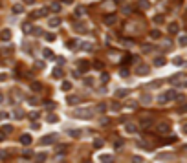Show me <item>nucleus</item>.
I'll use <instances>...</instances> for the list:
<instances>
[{
  "instance_id": "20",
  "label": "nucleus",
  "mask_w": 187,
  "mask_h": 163,
  "mask_svg": "<svg viewBox=\"0 0 187 163\" xmlns=\"http://www.w3.org/2000/svg\"><path fill=\"white\" fill-rule=\"evenodd\" d=\"M22 117H24V112L20 108H15V119H22Z\"/></svg>"
},
{
  "instance_id": "26",
  "label": "nucleus",
  "mask_w": 187,
  "mask_h": 163,
  "mask_svg": "<svg viewBox=\"0 0 187 163\" xmlns=\"http://www.w3.org/2000/svg\"><path fill=\"white\" fill-rule=\"evenodd\" d=\"M125 128H127V132H128V134H134V132H136V126H134V125H130V123H128Z\"/></svg>"
},
{
  "instance_id": "42",
  "label": "nucleus",
  "mask_w": 187,
  "mask_h": 163,
  "mask_svg": "<svg viewBox=\"0 0 187 163\" xmlns=\"http://www.w3.org/2000/svg\"><path fill=\"white\" fill-rule=\"evenodd\" d=\"M44 39H46V40H48V42H51V40H55V37H53V35H51V33H48V35H46V37H44Z\"/></svg>"
},
{
  "instance_id": "13",
  "label": "nucleus",
  "mask_w": 187,
  "mask_h": 163,
  "mask_svg": "<svg viewBox=\"0 0 187 163\" xmlns=\"http://www.w3.org/2000/svg\"><path fill=\"white\" fill-rule=\"evenodd\" d=\"M31 90H33V92L42 90V84H40V83H37V81H35V83H31Z\"/></svg>"
},
{
  "instance_id": "17",
  "label": "nucleus",
  "mask_w": 187,
  "mask_h": 163,
  "mask_svg": "<svg viewBox=\"0 0 187 163\" xmlns=\"http://www.w3.org/2000/svg\"><path fill=\"white\" fill-rule=\"evenodd\" d=\"M50 9H51V11H55V13H59V11H61V4H59V2H55V4L50 6Z\"/></svg>"
},
{
  "instance_id": "7",
  "label": "nucleus",
  "mask_w": 187,
  "mask_h": 163,
  "mask_svg": "<svg viewBox=\"0 0 187 163\" xmlns=\"http://www.w3.org/2000/svg\"><path fill=\"white\" fill-rule=\"evenodd\" d=\"M138 6L141 9H149L150 7V2H149V0H138Z\"/></svg>"
},
{
  "instance_id": "54",
  "label": "nucleus",
  "mask_w": 187,
  "mask_h": 163,
  "mask_svg": "<svg viewBox=\"0 0 187 163\" xmlns=\"http://www.w3.org/2000/svg\"><path fill=\"white\" fill-rule=\"evenodd\" d=\"M4 101V97H2V94H0V103H2Z\"/></svg>"
},
{
  "instance_id": "51",
  "label": "nucleus",
  "mask_w": 187,
  "mask_h": 163,
  "mask_svg": "<svg viewBox=\"0 0 187 163\" xmlns=\"http://www.w3.org/2000/svg\"><path fill=\"white\" fill-rule=\"evenodd\" d=\"M64 4H73V0H62Z\"/></svg>"
},
{
  "instance_id": "19",
  "label": "nucleus",
  "mask_w": 187,
  "mask_h": 163,
  "mask_svg": "<svg viewBox=\"0 0 187 163\" xmlns=\"http://www.w3.org/2000/svg\"><path fill=\"white\" fill-rule=\"evenodd\" d=\"M163 64H165V59H163V57L154 59V66H163Z\"/></svg>"
},
{
  "instance_id": "10",
  "label": "nucleus",
  "mask_w": 187,
  "mask_h": 163,
  "mask_svg": "<svg viewBox=\"0 0 187 163\" xmlns=\"http://www.w3.org/2000/svg\"><path fill=\"white\" fill-rule=\"evenodd\" d=\"M66 101H68V105H77L81 99H79L77 95H68V99H66Z\"/></svg>"
},
{
  "instance_id": "36",
  "label": "nucleus",
  "mask_w": 187,
  "mask_h": 163,
  "mask_svg": "<svg viewBox=\"0 0 187 163\" xmlns=\"http://www.w3.org/2000/svg\"><path fill=\"white\" fill-rule=\"evenodd\" d=\"M44 57H46V59H51V57H53V55H51V50H48V48L44 50Z\"/></svg>"
},
{
  "instance_id": "44",
  "label": "nucleus",
  "mask_w": 187,
  "mask_h": 163,
  "mask_svg": "<svg viewBox=\"0 0 187 163\" xmlns=\"http://www.w3.org/2000/svg\"><path fill=\"white\" fill-rule=\"evenodd\" d=\"M29 117H31V119H37V117H39V112H31Z\"/></svg>"
},
{
  "instance_id": "43",
  "label": "nucleus",
  "mask_w": 187,
  "mask_h": 163,
  "mask_svg": "<svg viewBox=\"0 0 187 163\" xmlns=\"http://www.w3.org/2000/svg\"><path fill=\"white\" fill-rule=\"evenodd\" d=\"M183 61H182V57H174V64H182Z\"/></svg>"
},
{
  "instance_id": "45",
  "label": "nucleus",
  "mask_w": 187,
  "mask_h": 163,
  "mask_svg": "<svg viewBox=\"0 0 187 163\" xmlns=\"http://www.w3.org/2000/svg\"><path fill=\"white\" fill-rule=\"evenodd\" d=\"M48 121L53 123V121H57V117H55V115H48Z\"/></svg>"
},
{
  "instance_id": "49",
  "label": "nucleus",
  "mask_w": 187,
  "mask_h": 163,
  "mask_svg": "<svg viewBox=\"0 0 187 163\" xmlns=\"http://www.w3.org/2000/svg\"><path fill=\"white\" fill-rule=\"evenodd\" d=\"M6 79H7V75L6 73H0V81H6Z\"/></svg>"
},
{
  "instance_id": "47",
  "label": "nucleus",
  "mask_w": 187,
  "mask_h": 163,
  "mask_svg": "<svg viewBox=\"0 0 187 163\" xmlns=\"http://www.w3.org/2000/svg\"><path fill=\"white\" fill-rule=\"evenodd\" d=\"M92 81H94V79H90V77H86V79H84V84H92Z\"/></svg>"
},
{
  "instance_id": "39",
  "label": "nucleus",
  "mask_w": 187,
  "mask_h": 163,
  "mask_svg": "<svg viewBox=\"0 0 187 163\" xmlns=\"http://www.w3.org/2000/svg\"><path fill=\"white\" fill-rule=\"evenodd\" d=\"M172 156L171 154H161V156H158V159H171Z\"/></svg>"
},
{
  "instance_id": "5",
  "label": "nucleus",
  "mask_w": 187,
  "mask_h": 163,
  "mask_svg": "<svg viewBox=\"0 0 187 163\" xmlns=\"http://www.w3.org/2000/svg\"><path fill=\"white\" fill-rule=\"evenodd\" d=\"M31 141H33V139H31L29 134H22V136H20V143H22V145H31Z\"/></svg>"
},
{
  "instance_id": "15",
  "label": "nucleus",
  "mask_w": 187,
  "mask_h": 163,
  "mask_svg": "<svg viewBox=\"0 0 187 163\" xmlns=\"http://www.w3.org/2000/svg\"><path fill=\"white\" fill-rule=\"evenodd\" d=\"M22 158H24V159H31V158H33V152H31V150H28V148H26V150H24V152H22Z\"/></svg>"
},
{
  "instance_id": "2",
  "label": "nucleus",
  "mask_w": 187,
  "mask_h": 163,
  "mask_svg": "<svg viewBox=\"0 0 187 163\" xmlns=\"http://www.w3.org/2000/svg\"><path fill=\"white\" fill-rule=\"evenodd\" d=\"M55 139H57V136H55V134H48V136H44L40 139V143L42 145H51V143H55Z\"/></svg>"
},
{
  "instance_id": "29",
  "label": "nucleus",
  "mask_w": 187,
  "mask_h": 163,
  "mask_svg": "<svg viewBox=\"0 0 187 163\" xmlns=\"http://www.w3.org/2000/svg\"><path fill=\"white\" fill-rule=\"evenodd\" d=\"M94 68L95 70H103V62L101 61H94Z\"/></svg>"
},
{
  "instance_id": "4",
  "label": "nucleus",
  "mask_w": 187,
  "mask_h": 163,
  "mask_svg": "<svg viewBox=\"0 0 187 163\" xmlns=\"http://www.w3.org/2000/svg\"><path fill=\"white\" fill-rule=\"evenodd\" d=\"M103 20H105V24H108V26H110V24H114L116 20H117V17H116L114 13H110V15H105V17H103Z\"/></svg>"
},
{
  "instance_id": "14",
  "label": "nucleus",
  "mask_w": 187,
  "mask_h": 163,
  "mask_svg": "<svg viewBox=\"0 0 187 163\" xmlns=\"http://www.w3.org/2000/svg\"><path fill=\"white\" fill-rule=\"evenodd\" d=\"M2 132L4 134H11V132H13V125H4L2 126Z\"/></svg>"
},
{
  "instance_id": "9",
  "label": "nucleus",
  "mask_w": 187,
  "mask_h": 163,
  "mask_svg": "<svg viewBox=\"0 0 187 163\" xmlns=\"http://www.w3.org/2000/svg\"><path fill=\"white\" fill-rule=\"evenodd\" d=\"M178 29H180V26L176 24V22H172V24L169 26V33H171V35H174V33H178Z\"/></svg>"
},
{
  "instance_id": "46",
  "label": "nucleus",
  "mask_w": 187,
  "mask_h": 163,
  "mask_svg": "<svg viewBox=\"0 0 187 163\" xmlns=\"http://www.w3.org/2000/svg\"><path fill=\"white\" fill-rule=\"evenodd\" d=\"M24 31H31V24H29V22L24 24Z\"/></svg>"
},
{
  "instance_id": "53",
  "label": "nucleus",
  "mask_w": 187,
  "mask_h": 163,
  "mask_svg": "<svg viewBox=\"0 0 187 163\" xmlns=\"http://www.w3.org/2000/svg\"><path fill=\"white\" fill-rule=\"evenodd\" d=\"M26 2H28V4H35V0H26Z\"/></svg>"
},
{
  "instance_id": "8",
  "label": "nucleus",
  "mask_w": 187,
  "mask_h": 163,
  "mask_svg": "<svg viewBox=\"0 0 187 163\" xmlns=\"http://www.w3.org/2000/svg\"><path fill=\"white\" fill-rule=\"evenodd\" d=\"M128 95V90L127 88H119V90H116V97H127Z\"/></svg>"
},
{
  "instance_id": "37",
  "label": "nucleus",
  "mask_w": 187,
  "mask_h": 163,
  "mask_svg": "<svg viewBox=\"0 0 187 163\" xmlns=\"http://www.w3.org/2000/svg\"><path fill=\"white\" fill-rule=\"evenodd\" d=\"M42 105H44V106H48V108H55V103H51V101H44Z\"/></svg>"
},
{
  "instance_id": "34",
  "label": "nucleus",
  "mask_w": 187,
  "mask_h": 163,
  "mask_svg": "<svg viewBox=\"0 0 187 163\" xmlns=\"http://www.w3.org/2000/svg\"><path fill=\"white\" fill-rule=\"evenodd\" d=\"M97 110H99V112H101V114H103V112H106V105H105V103H101V105H99V106H97Z\"/></svg>"
},
{
  "instance_id": "30",
  "label": "nucleus",
  "mask_w": 187,
  "mask_h": 163,
  "mask_svg": "<svg viewBox=\"0 0 187 163\" xmlns=\"http://www.w3.org/2000/svg\"><path fill=\"white\" fill-rule=\"evenodd\" d=\"M150 101H152V99H150V95H143V97H141V103H145V105H149Z\"/></svg>"
},
{
  "instance_id": "50",
  "label": "nucleus",
  "mask_w": 187,
  "mask_h": 163,
  "mask_svg": "<svg viewBox=\"0 0 187 163\" xmlns=\"http://www.w3.org/2000/svg\"><path fill=\"white\" fill-rule=\"evenodd\" d=\"M4 137H6V134H4V132H0V141H4Z\"/></svg>"
},
{
  "instance_id": "11",
  "label": "nucleus",
  "mask_w": 187,
  "mask_h": 163,
  "mask_svg": "<svg viewBox=\"0 0 187 163\" xmlns=\"http://www.w3.org/2000/svg\"><path fill=\"white\" fill-rule=\"evenodd\" d=\"M136 73H138V75H147V73H149V68H147V66H139V68L136 70Z\"/></svg>"
},
{
  "instance_id": "32",
  "label": "nucleus",
  "mask_w": 187,
  "mask_h": 163,
  "mask_svg": "<svg viewBox=\"0 0 187 163\" xmlns=\"http://www.w3.org/2000/svg\"><path fill=\"white\" fill-rule=\"evenodd\" d=\"M123 147V139H117V141H114V148H121Z\"/></svg>"
},
{
  "instance_id": "23",
  "label": "nucleus",
  "mask_w": 187,
  "mask_h": 163,
  "mask_svg": "<svg viewBox=\"0 0 187 163\" xmlns=\"http://www.w3.org/2000/svg\"><path fill=\"white\" fill-rule=\"evenodd\" d=\"M150 37H152L154 40H156V39H160V37H161V33H160L158 29H152V31H150Z\"/></svg>"
},
{
  "instance_id": "16",
  "label": "nucleus",
  "mask_w": 187,
  "mask_h": 163,
  "mask_svg": "<svg viewBox=\"0 0 187 163\" xmlns=\"http://www.w3.org/2000/svg\"><path fill=\"white\" fill-rule=\"evenodd\" d=\"M88 68H90V64H88L86 61H81V62H79V70H81V72H84V70H88Z\"/></svg>"
},
{
  "instance_id": "6",
  "label": "nucleus",
  "mask_w": 187,
  "mask_h": 163,
  "mask_svg": "<svg viewBox=\"0 0 187 163\" xmlns=\"http://www.w3.org/2000/svg\"><path fill=\"white\" fill-rule=\"evenodd\" d=\"M75 117H83V119L86 117V119H90V117H92V112H90V110H86V112H79V110H75Z\"/></svg>"
},
{
  "instance_id": "38",
  "label": "nucleus",
  "mask_w": 187,
  "mask_h": 163,
  "mask_svg": "<svg viewBox=\"0 0 187 163\" xmlns=\"http://www.w3.org/2000/svg\"><path fill=\"white\" fill-rule=\"evenodd\" d=\"M61 88H62V90H70V88H72V84H70V83H62Z\"/></svg>"
},
{
  "instance_id": "41",
  "label": "nucleus",
  "mask_w": 187,
  "mask_h": 163,
  "mask_svg": "<svg viewBox=\"0 0 187 163\" xmlns=\"http://www.w3.org/2000/svg\"><path fill=\"white\" fill-rule=\"evenodd\" d=\"M44 159H46V154H44V152L37 156V161H44Z\"/></svg>"
},
{
  "instance_id": "25",
  "label": "nucleus",
  "mask_w": 187,
  "mask_h": 163,
  "mask_svg": "<svg viewBox=\"0 0 187 163\" xmlns=\"http://www.w3.org/2000/svg\"><path fill=\"white\" fill-rule=\"evenodd\" d=\"M178 44H180V46H187V37H185V35H182V37L178 39Z\"/></svg>"
},
{
  "instance_id": "31",
  "label": "nucleus",
  "mask_w": 187,
  "mask_h": 163,
  "mask_svg": "<svg viewBox=\"0 0 187 163\" xmlns=\"http://www.w3.org/2000/svg\"><path fill=\"white\" fill-rule=\"evenodd\" d=\"M141 126H143V128H149V126H150V119H143V121H141Z\"/></svg>"
},
{
  "instance_id": "27",
  "label": "nucleus",
  "mask_w": 187,
  "mask_h": 163,
  "mask_svg": "<svg viewBox=\"0 0 187 163\" xmlns=\"http://www.w3.org/2000/svg\"><path fill=\"white\" fill-rule=\"evenodd\" d=\"M72 137H81V130H70V132H68Z\"/></svg>"
},
{
  "instance_id": "1",
  "label": "nucleus",
  "mask_w": 187,
  "mask_h": 163,
  "mask_svg": "<svg viewBox=\"0 0 187 163\" xmlns=\"http://www.w3.org/2000/svg\"><path fill=\"white\" fill-rule=\"evenodd\" d=\"M176 90H167L165 94H161L160 97H158V103L160 105H165V103H169V101H172V99H176Z\"/></svg>"
},
{
  "instance_id": "52",
  "label": "nucleus",
  "mask_w": 187,
  "mask_h": 163,
  "mask_svg": "<svg viewBox=\"0 0 187 163\" xmlns=\"http://www.w3.org/2000/svg\"><path fill=\"white\" fill-rule=\"evenodd\" d=\"M182 130H183V132H185V134H187V123H185V125H183V126H182Z\"/></svg>"
},
{
  "instance_id": "33",
  "label": "nucleus",
  "mask_w": 187,
  "mask_h": 163,
  "mask_svg": "<svg viewBox=\"0 0 187 163\" xmlns=\"http://www.w3.org/2000/svg\"><path fill=\"white\" fill-rule=\"evenodd\" d=\"M53 75H55V77H62V70H61V68H55Z\"/></svg>"
},
{
  "instance_id": "21",
  "label": "nucleus",
  "mask_w": 187,
  "mask_h": 163,
  "mask_svg": "<svg viewBox=\"0 0 187 163\" xmlns=\"http://www.w3.org/2000/svg\"><path fill=\"white\" fill-rule=\"evenodd\" d=\"M66 150H68V147H66V145H57V154H64Z\"/></svg>"
},
{
  "instance_id": "35",
  "label": "nucleus",
  "mask_w": 187,
  "mask_h": 163,
  "mask_svg": "<svg viewBox=\"0 0 187 163\" xmlns=\"http://www.w3.org/2000/svg\"><path fill=\"white\" fill-rule=\"evenodd\" d=\"M94 147H95V148L103 147V139H95V141H94Z\"/></svg>"
},
{
  "instance_id": "12",
  "label": "nucleus",
  "mask_w": 187,
  "mask_h": 163,
  "mask_svg": "<svg viewBox=\"0 0 187 163\" xmlns=\"http://www.w3.org/2000/svg\"><path fill=\"white\" fill-rule=\"evenodd\" d=\"M22 11H24V7H22L20 4H15V6H13V13H15V15H20Z\"/></svg>"
},
{
  "instance_id": "3",
  "label": "nucleus",
  "mask_w": 187,
  "mask_h": 163,
  "mask_svg": "<svg viewBox=\"0 0 187 163\" xmlns=\"http://www.w3.org/2000/svg\"><path fill=\"white\" fill-rule=\"evenodd\" d=\"M156 130H158L160 134H167L169 130H171V125H167V123H160V125L156 126Z\"/></svg>"
},
{
  "instance_id": "28",
  "label": "nucleus",
  "mask_w": 187,
  "mask_h": 163,
  "mask_svg": "<svg viewBox=\"0 0 187 163\" xmlns=\"http://www.w3.org/2000/svg\"><path fill=\"white\" fill-rule=\"evenodd\" d=\"M99 159H101V161H112V156H110V154H103V156H99Z\"/></svg>"
},
{
  "instance_id": "40",
  "label": "nucleus",
  "mask_w": 187,
  "mask_h": 163,
  "mask_svg": "<svg viewBox=\"0 0 187 163\" xmlns=\"http://www.w3.org/2000/svg\"><path fill=\"white\" fill-rule=\"evenodd\" d=\"M154 22H156V24H161V22H163V17H161V15H158L156 18H154Z\"/></svg>"
},
{
  "instance_id": "48",
  "label": "nucleus",
  "mask_w": 187,
  "mask_h": 163,
  "mask_svg": "<svg viewBox=\"0 0 187 163\" xmlns=\"http://www.w3.org/2000/svg\"><path fill=\"white\" fill-rule=\"evenodd\" d=\"M180 112H187V103H185V105H182V108H180Z\"/></svg>"
},
{
  "instance_id": "22",
  "label": "nucleus",
  "mask_w": 187,
  "mask_h": 163,
  "mask_svg": "<svg viewBox=\"0 0 187 163\" xmlns=\"http://www.w3.org/2000/svg\"><path fill=\"white\" fill-rule=\"evenodd\" d=\"M59 24H61L59 18H51V20H50V28H57Z\"/></svg>"
},
{
  "instance_id": "24",
  "label": "nucleus",
  "mask_w": 187,
  "mask_h": 163,
  "mask_svg": "<svg viewBox=\"0 0 187 163\" xmlns=\"http://www.w3.org/2000/svg\"><path fill=\"white\" fill-rule=\"evenodd\" d=\"M108 79H110V75H108L106 72H103V73H101V83H103V84H106V83H108Z\"/></svg>"
},
{
  "instance_id": "18",
  "label": "nucleus",
  "mask_w": 187,
  "mask_h": 163,
  "mask_svg": "<svg viewBox=\"0 0 187 163\" xmlns=\"http://www.w3.org/2000/svg\"><path fill=\"white\" fill-rule=\"evenodd\" d=\"M2 39L4 40H9L11 39V31L9 29H2Z\"/></svg>"
}]
</instances>
